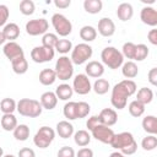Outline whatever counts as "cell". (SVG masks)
I'll return each mask as SVG.
<instances>
[{
    "mask_svg": "<svg viewBox=\"0 0 157 157\" xmlns=\"http://www.w3.org/2000/svg\"><path fill=\"white\" fill-rule=\"evenodd\" d=\"M98 124H101L98 115H92V117H90L88 120L86 121V126H87V129H88L90 131H91L96 125H98Z\"/></svg>",
    "mask_w": 157,
    "mask_h": 157,
    "instance_id": "bcb514c9",
    "label": "cell"
},
{
    "mask_svg": "<svg viewBox=\"0 0 157 157\" xmlns=\"http://www.w3.org/2000/svg\"><path fill=\"white\" fill-rule=\"evenodd\" d=\"M54 5L58 9H66L71 5V0H54Z\"/></svg>",
    "mask_w": 157,
    "mask_h": 157,
    "instance_id": "816d5d0a",
    "label": "cell"
},
{
    "mask_svg": "<svg viewBox=\"0 0 157 157\" xmlns=\"http://www.w3.org/2000/svg\"><path fill=\"white\" fill-rule=\"evenodd\" d=\"M4 156V150H2V147H0V157H2Z\"/></svg>",
    "mask_w": 157,
    "mask_h": 157,
    "instance_id": "11a10c76",
    "label": "cell"
},
{
    "mask_svg": "<svg viewBox=\"0 0 157 157\" xmlns=\"http://www.w3.org/2000/svg\"><path fill=\"white\" fill-rule=\"evenodd\" d=\"M153 99V92L151 88H147V87H142L137 91L136 93V101H139L140 103H142L144 105L151 103Z\"/></svg>",
    "mask_w": 157,
    "mask_h": 157,
    "instance_id": "f1b7e54d",
    "label": "cell"
},
{
    "mask_svg": "<svg viewBox=\"0 0 157 157\" xmlns=\"http://www.w3.org/2000/svg\"><path fill=\"white\" fill-rule=\"evenodd\" d=\"M128 109H129L130 115L135 117V118H139L145 113V105L142 103H140L139 101H136V99H134V101H131L129 103Z\"/></svg>",
    "mask_w": 157,
    "mask_h": 157,
    "instance_id": "836d02e7",
    "label": "cell"
},
{
    "mask_svg": "<svg viewBox=\"0 0 157 157\" xmlns=\"http://www.w3.org/2000/svg\"><path fill=\"white\" fill-rule=\"evenodd\" d=\"M56 81V74L53 69H43L39 72V82L43 86H50Z\"/></svg>",
    "mask_w": 157,
    "mask_h": 157,
    "instance_id": "603a6c76",
    "label": "cell"
},
{
    "mask_svg": "<svg viewBox=\"0 0 157 157\" xmlns=\"http://www.w3.org/2000/svg\"><path fill=\"white\" fill-rule=\"evenodd\" d=\"M96 37H97V29L93 26L86 25V26L81 27V29H80V38L85 43H88V42L94 40Z\"/></svg>",
    "mask_w": 157,
    "mask_h": 157,
    "instance_id": "4316f807",
    "label": "cell"
},
{
    "mask_svg": "<svg viewBox=\"0 0 157 157\" xmlns=\"http://www.w3.org/2000/svg\"><path fill=\"white\" fill-rule=\"evenodd\" d=\"M141 147L145 151H152L157 147V137L156 135H147L141 141Z\"/></svg>",
    "mask_w": 157,
    "mask_h": 157,
    "instance_id": "ab89813d",
    "label": "cell"
},
{
    "mask_svg": "<svg viewBox=\"0 0 157 157\" xmlns=\"http://www.w3.org/2000/svg\"><path fill=\"white\" fill-rule=\"evenodd\" d=\"M72 90H74V92H76L77 94H81V96L90 93L92 90V85H91L88 76L86 74L76 75L72 81Z\"/></svg>",
    "mask_w": 157,
    "mask_h": 157,
    "instance_id": "7c38bea8",
    "label": "cell"
},
{
    "mask_svg": "<svg viewBox=\"0 0 157 157\" xmlns=\"http://www.w3.org/2000/svg\"><path fill=\"white\" fill-rule=\"evenodd\" d=\"M2 52H4V55L10 60H15L17 58H22L25 56V52L22 49V47L20 44H17L16 42H7L4 44V48H2Z\"/></svg>",
    "mask_w": 157,
    "mask_h": 157,
    "instance_id": "4fadbf2b",
    "label": "cell"
},
{
    "mask_svg": "<svg viewBox=\"0 0 157 157\" xmlns=\"http://www.w3.org/2000/svg\"><path fill=\"white\" fill-rule=\"evenodd\" d=\"M121 74L126 80H131L135 78L139 74V67L134 61H126L121 65Z\"/></svg>",
    "mask_w": 157,
    "mask_h": 157,
    "instance_id": "7402d4cb",
    "label": "cell"
},
{
    "mask_svg": "<svg viewBox=\"0 0 157 157\" xmlns=\"http://www.w3.org/2000/svg\"><path fill=\"white\" fill-rule=\"evenodd\" d=\"M76 157H93V151L88 147H82L77 151V153H75Z\"/></svg>",
    "mask_w": 157,
    "mask_h": 157,
    "instance_id": "c3c4849f",
    "label": "cell"
},
{
    "mask_svg": "<svg viewBox=\"0 0 157 157\" xmlns=\"http://www.w3.org/2000/svg\"><path fill=\"white\" fill-rule=\"evenodd\" d=\"M5 39L9 40V42H15V39L18 38L20 36V27L13 23V22H10V23H6L4 26V29L1 31Z\"/></svg>",
    "mask_w": 157,
    "mask_h": 157,
    "instance_id": "44dd1931",
    "label": "cell"
},
{
    "mask_svg": "<svg viewBox=\"0 0 157 157\" xmlns=\"http://www.w3.org/2000/svg\"><path fill=\"white\" fill-rule=\"evenodd\" d=\"M63 113H64V117L67 120L77 119V117H76V102H67V103H65V105L63 108Z\"/></svg>",
    "mask_w": 157,
    "mask_h": 157,
    "instance_id": "8d00e7d4",
    "label": "cell"
},
{
    "mask_svg": "<svg viewBox=\"0 0 157 157\" xmlns=\"http://www.w3.org/2000/svg\"><path fill=\"white\" fill-rule=\"evenodd\" d=\"M6 42V39H5V37H4V34H2V32L0 31V44H4Z\"/></svg>",
    "mask_w": 157,
    "mask_h": 157,
    "instance_id": "db71d44e",
    "label": "cell"
},
{
    "mask_svg": "<svg viewBox=\"0 0 157 157\" xmlns=\"http://www.w3.org/2000/svg\"><path fill=\"white\" fill-rule=\"evenodd\" d=\"M132 15H134V9H132L131 4H129V2H121L117 9V16L123 22L131 20Z\"/></svg>",
    "mask_w": 157,
    "mask_h": 157,
    "instance_id": "d6986e66",
    "label": "cell"
},
{
    "mask_svg": "<svg viewBox=\"0 0 157 157\" xmlns=\"http://www.w3.org/2000/svg\"><path fill=\"white\" fill-rule=\"evenodd\" d=\"M0 124H1V128L5 131H13L15 128L18 125L17 124V118L13 114H4L1 117Z\"/></svg>",
    "mask_w": 157,
    "mask_h": 157,
    "instance_id": "484cf974",
    "label": "cell"
},
{
    "mask_svg": "<svg viewBox=\"0 0 157 157\" xmlns=\"http://www.w3.org/2000/svg\"><path fill=\"white\" fill-rule=\"evenodd\" d=\"M109 88H110L109 81H107L105 78H97V80L94 81L93 86H92V90H93L97 94H99V96L105 94Z\"/></svg>",
    "mask_w": 157,
    "mask_h": 157,
    "instance_id": "d6a6232c",
    "label": "cell"
},
{
    "mask_svg": "<svg viewBox=\"0 0 157 157\" xmlns=\"http://www.w3.org/2000/svg\"><path fill=\"white\" fill-rule=\"evenodd\" d=\"M56 132L61 139H69L74 135V125L69 120H61L56 124Z\"/></svg>",
    "mask_w": 157,
    "mask_h": 157,
    "instance_id": "ffe728a7",
    "label": "cell"
},
{
    "mask_svg": "<svg viewBox=\"0 0 157 157\" xmlns=\"http://www.w3.org/2000/svg\"><path fill=\"white\" fill-rule=\"evenodd\" d=\"M55 55V50L52 48H45L43 45L34 47L31 50V59L34 63L42 64V63H48L50 61Z\"/></svg>",
    "mask_w": 157,
    "mask_h": 157,
    "instance_id": "9c48e42d",
    "label": "cell"
},
{
    "mask_svg": "<svg viewBox=\"0 0 157 157\" xmlns=\"http://www.w3.org/2000/svg\"><path fill=\"white\" fill-rule=\"evenodd\" d=\"M147 38H148V42L153 45H157V29H151L148 33H147Z\"/></svg>",
    "mask_w": 157,
    "mask_h": 157,
    "instance_id": "f907efd6",
    "label": "cell"
},
{
    "mask_svg": "<svg viewBox=\"0 0 157 157\" xmlns=\"http://www.w3.org/2000/svg\"><path fill=\"white\" fill-rule=\"evenodd\" d=\"M54 93H55V96H56L58 99L67 101V99H70L72 97L74 90H72V87L69 83H61V85H59L56 87V90H55Z\"/></svg>",
    "mask_w": 157,
    "mask_h": 157,
    "instance_id": "cb8c5ba5",
    "label": "cell"
},
{
    "mask_svg": "<svg viewBox=\"0 0 157 157\" xmlns=\"http://www.w3.org/2000/svg\"><path fill=\"white\" fill-rule=\"evenodd\" d=\"M55 74L56 78L61 81H66L72 77L74 75V64L71 59L66 55L60 56L55 63Z\"/></svg>",
    "mask_w": 157,
    "mask_h": 157,
    "instance_id": "5b68a950",
    "label": "cell"
},
{
    "mask_svg": "<svg viewBox=\"0 0 157 157\" xmlns=\"http://www.w3.org/2000/svg\"><path fill=\"white\" fill-rule=\"evenodd\" d=\"M16 110L20 113V115L22 117H27V118H37L42 114V105L39 103V101L37 99H32V98H22L17 102L16 105Z\"/></svg>",
    "mask_w": 157,
    "mask_h": 157,
    "instance_id": "3957f363",
    "label": "cell"
},
{
    "mask_svg": "<svg viewBox=\"0 0 157 157\" xmlns=\"http://www.w3.org/2000/svg\"><path fill=\"white\" fill-rule=\"evenodd\" d=\"M58 40H59V38H58L56 34L47 32V33L43 34V37H42V45L45 47V48H52V49H54Z\"/></svg>",
    "mask_w": 157,
    "mask_h": 157,
    "instance_id": "f35d334b",
    "label": "cell"
},
{
    "mask_svg": "<svg viewBox=\"0 0 157 157\" xmlns=\"http://www.w3.org/2000/svg\"><path fill=\"white\" fill-rule=\"evenodd\" d=\"M12 132H13V137L17 141H26L29 137V128L26 124L17 125Z\"/></svg>",
    "mask_w": 157,
    "mask_h": 157,
    "instance_id": "1f68e13d",
    "label": "cell"
},
{
    "mask_svg": "<svg viewBox=\"0 0 157 157\" xmlns=\"http://www.w3.org/2000/svg\"><path fill=\"white\" fill-rule=\"evenodd\" d=\"M49 28V23L45 18H36V20H29L26 23V32L29 36H39V34H45Z\"/></svg>",
    "mask_w": 157,
    "mask_h": 157,
    "instance_id": "8fae6325",
    "label": "cell"
},
{
    "mask_svg": "<svg viewBox=\"0 0 157 157\" xmlns=\"http://www.w3.org/2000/svg\"><path fill=\"white\" fill-rule=\"evenodd\" d=\"M54 50H56L60 54H66V53H69V52L72 50V43H71V40L65 39V38L59 39L56 42V44H55Z\"/></svg>",
    "mask_w": 157,
    "mask_h": 157,
    "instance_id": "d590c367",
    "label": "cell"
},
{
    "mask_svg": "<svg viewBox=\"0 0 157 157\" xmlns=\"http://www.w3.org/2000/svg\"><path fill=\"white\" fill-rule=\"evenodd\" d=\"M114 131L112 128L109 126H105L103 124H98L96 125L92 130H91V135L92 137H94L96 140L103 142V144H107V145H110L113 137H114Z\"/></svg>",
    "mask_w": 157,
    "mask_h": 157,
    "instance_id": "30bf717a",
    "label": "cell"
},
{
    "mask_svg": "<svg viewBox=\"0 0 157 157\" xmlns=\"http://www.w3.org/2000/svg\"><path fill=\"white\" fill-rule=\"evenodd\" d=\"M140 18L145 25L151 26V27H156L157 26V11H156V9H153L152 6L142 7V10L140 12Z\"/></svg>",
    "mask_w": 157,
    "mask_h": 157,
    "instance_id": "5bb4252c",
    "label": "cell"
},
{
    "mask_svg": "<svg viewBox=\"0 0 157 157\" xmlns=\"http://www.w3.org/2000/svg\"><path fill=\"white\" fill-rule=\"evenodd\" d=\"M109 157H126V156H124V155H123V153H120L119 151H115V152H112Z\"/></svg>",
    "mask_w": 157,
    "mask_h": 157,
    "instance_id": "f5cc1de1",
    "label": "cell"
},
{
    "mask_svg": "<svg viewBox=\"0 0 157 157\" xmlns=\"http://www.w3.org/2000/svg\"><path fill=\"white\" fill-rule=\"evenodd\" d=\"M148 53H150V50H148V48H147L146 44H142V43L141 44H136L134 60L135 61H142V60H145L147 58Z\"/></svg>",
    "mask_w": 157,
    "mask_h": 157,
    "instance_id": "74e56055",
    "label": "cell"
},
{
    "mask_svg": "<svg viewBox=\"0 0 157 157\" xmlns=\"http://www.w3.org/2000/svg\"><path fill=\"white\" fill-rule=\"evenodd\" d=\"M52 25L60 37H66L72 32V23L61 13H54L52 16Z\"/></svg>",
    "mask_w": 157,
    "mask_h": 157,
    "instance_id": "ba28073f",
    "label": "cell"
},
{
    "mask_svg": "<svg viewBox=\"0 0 157 157\" xmlns=\"http://www.w3.org/2000/svg\"><path fill=\"white\" fill-rule=\"evenodd\" d=\"M142 129L148 135L157 134V118L155 115H147L142 119Z\"/></svg>",
    "mask_w": 157,
    "mask_h": 157,
    "instance_id": "d4e9b609",
    "label": "cell"
},
{
    "mask_svg": "<svg viewBox=\"0 0 157 157\" xmlns=\"http://www.w3.org/2000/svg\"><path fill=\"white\" fill-rule=\"evenodd\" d=\"M101 59L102 64L112 70L119 69L124 64V56L121 52H119L114 47H105L101 53Z\"/></svg>",
    "mask_w": 157,
    "mask_h": 157,
    "instance_id": "277c9868",
    "label": "cell"
},
{
    "mask_svg": "<svg viewBox=\"0 0 157 157\" xmlns=\"http://www.w3.org/2000/svg\"><path fill=\"white\" fill-rule=\"evenodd\" d=\"M135 47L136 44L131 43V42H126L123 44V48H121V54L124 58H128L130 59V61L134 60V55H135Z\"/></svg>",
    "mask_w": 157,
    "mask_h": 157,
    "instance_id": "7bdbcfd3",
    "label": "cell"
},
{
    "mask_svg": "<svg viewBox=\"0 0 157 157\" xmlns=\"http://www.w3.org/2000/svg\"><path fill=\"white\" fill-rule=\"evenodd\" d=\"M93 54V49L90 44L87 43H80L75 45L71 50V61L75 65H82L85 64L88 59H91Z\"/></svg>",
    "mask_w": 157,
    "mask_h": 157,
    "instance_id": "8992f818",
    "label": "cell"
},
{
    "mask_svg": "<svg viewBox=\"0 0 157 157\" xmlns=\"http://www.w3.org/2000/svg\"><path fill=\"white\" fill-rule=\"evenodd\" d=\"M147 78H148V82H150L152 86H156V85H157V67H152V69L148 71Z\"/></svg>",
    "mask_w": 157,
    "mask_h": 157,
    "instance_id": "7dc6e473",
    "label": "cell"
},
{
    "mask_svg": "<svg viewBox=\"0 0 157 157\" xmlns=\"http://www.w3.org/2000/svg\"><path fill=\"white\" fill-rule=\"evenodd\" d=\"M136 83L132 80H123L114 85L112 88L110 103L117 109H124L128 103V98L136 93Z\"/></svg>",
    "mask_w": 157,
    "mask_h": 157,
    "instance_id": "6da1fadb",
    "label": "cell"
},
{
    "mask_svg": "<svg viewBox=\"0 0 157 157\" xmlns=\"http://www.w3.org/2000/svg\"><path fill=\"white\" fill-rule=\"evenodd\" d=\"M110 146L115 150H118L124 156L134 155L137 150V142L135 141L131 132L123 131L119 134H114V137L110 142Z\"/></svg>",
    "mask_w": 157,
    "mask_h": 157,
    "instance_id": "7a4b0ae2",
    "label": "cell"
},
{
    "mask_svg": "<svg viewBox=\"0 0 157 157\" xmlns=\"http://www.w3.org/2000/svg\"><path fill=\"white\" fill-rule=\"evenodd\" d=\"M39 103L42 105L43 109H48V110H52L56 107L58 104V98L55 96L54 92L52 91H47L44 92L42 96H40V99H39Z\"/></svg>",
    "mask_w": 157,
    "mask_h": 157,
    "instance_id": "ac0fdd59",
    "label": "cell"
},
{
    "mask_svg": "<svg viewBox=\"0 0 157 157\" xmlns=\"http://www.w3.org/2000/svg\"><path fill=\"white\" fill-rule=\"evenodd\" d=\"M103 7V2L101 0H85L83 1V9L86 12L96 15L99 13Z\"/></svg>",
    "mask_w": 157,
    "mask_h": 157,
    "instance_id": "4dcf8cb0",
    "label": "cell"
},
{
    "mask_svg": "<svg viewBox=\"0 0 157 157\" xmlns=\"http://www.w3.org/2000/svg\"><path fill=\"white\" fill-rule=\"evenodd\" d=\"M9 16H10L9 7L4 4H0V27L6 25V22L9 20Z\"/></svg>",
    "mask_w": 157,
    "mask_h": 157,
    "instance_id": "ee69618b",
    "label": "cell"
},
{
    "mask_svg": "<svg viewBox=\"0 0 157 157\" xmlns=\"http://www.w3.org/2000/svg\"><path fill=\"white\" fill-rule=\"evenodd\" d=\"M34 10H36V5L32 0H22L20 2V11L22 15H25V16L33 15Z\"/></svg>",
    "mask_w": 157,
    "mask_h": 157,
    "instance_id": "60d3db41",
    "label": "cell"
},
{
    "mask_svg": "<svg viewBox=\"0 0 157 157\" xmlns=\"http://www.w3.org/2000/svg\"><path fill=\"white\" fill-rule=\"evenodd\" d=\"M98 33L103 37H112L115 33V23L109 17H103L98 21Z\"/></svg>",
    "mask_w": 157,
    "mask_h": 157,
    "instance_id": "9a60e30c",
    "label": "cell"
},
{
    "mask_svg": "<svg viewBox=\"0 0 157 157\" xmlns=\"http://www.w3.org/2000/svg\"><path fill=\"white\" fill-rule=\"evenodd\" d=\"M18 157H36V153L29 147H23L18 151Z\"/></svg>",
    "mask_w": 157,
    "mask_h": 157,
    "instance_id": "681fc988",
    "label": "cell"
},
{
    "mask_svg": "<svg viewBox=\"0 0 157 157\" xmlns=\"http://www.w3.org/2000/svg\"><path fill=\"white\" fill-rule=\"evenodd\" d=\"M58 157H75V151L70 146H63L58 151Z\"/></svg>",
    "mask_w": 157,
    "mask_h": 157,
    "instance_id": "f6af8a7d",
    "label": "cell"
},
{
    "mask_svg": "<svg viewBox=\"0 0 157 157\" xmlns=\"http://www.w3.org/2000/svg\"><path fill=\"white\" fill-rule=\"evenodd\" d=\"M55 139V131L49 126H42L33 137V144L39 148H47Z\"/></svg>",
    "mask_w": 157,
    "mask_h": 157,
    "instance_id": "52a82bcc",
    "label": "cell"
},
{
    "mask_svg": "<svg viewBox=\"0 0 157 157\" xmlns=\"http://www.w3.org/2000/svg\"><path fill=\"white\" fill-rule=\"evenodd\" d=\"M98 118H99V121L101 124L105 125V126H113L117 120H118V114L114 109L112 108H104L101 110V113L98 114Z\"/></svg>",
    "mask_w": 157,
    "mask_h": 157,
    "instance_id": "2e32d148",
    "label": "cell"
},
{
    "mask_svg": "<svg viewBox=\"0 0 157 157\" xmlns=\"http://www.w3.org/2000/svg\"><path fill=\"white\" fill-rule=\"evenodd\" d=\"M11 66H12L13 72L17 74V75H23L28 70V63H27V60H26L25 56L17 58V59L12 60L11 61Z\"/></svg>",
    "mask_w": 157,
    "mask_h": 157,
    "instance_id": "83f0119b",
    "label": "cell"
},
{
    "mask_svg": "<svg viewBox=\"0 0 157 157\" xmlns=\"http://www.w3.org/2000/svg\"><path fill=\"white\" fill-rule=\"evenodd\" d=\"M91 112V107L86 102H76V117L77 119L86 118Z\"/></svg>",
    "mask_w": 157,
    "mask_h": 157,
    "instance_id": "b9f144b4",
    "label": "cell"
},
{
    "mask_svg": "<svg viewBox=\"0 0 157 157\" xmlns=\"http://www.w3.org/2000/svg\"><path fill=\"white\" fill-rule=\"evenodd\" d=\"M2 157H15L13 155H5V156H2Z\"/></svg>",
    "mask_w": 157,
    "mask_h": 157,
    "instance_id": "9f6ffc18",
    "label": "cell"
},
{
    "mask_svg": "<svg viewBox=\"0 0 157 157\" xmlns=\"http://www.w3.org/2000/svg\"><path fill=\"white\" fill-rule=\"evenodd\" d=\"M16 101L12 98H4L0 102V110L4 114H13V112L16 110Z\"/></svg>",
    "mask_w": 157,
    "mask_h": 157,
    "instance_id": "e575fe53",
    "label": "cell"
},
{
    "mask_svg": "<svg viewBox=\"0 0 157 157\" xmlns=\"http://www.w3.org/2000/svg\"><path fill=\"white\" fill-rule=\"evenodd\" d=\"M74 141L77 146L85 147L91 142V135L88 134L87 130H78L74 132Z\"/></svg>",
    "mask_w": 157,
    "mask_h": 157,
    "instance_id": "f546056e",
    "label": "cell"
},
{
    "mask_svg": "<svg viewBox=\"0 0 157 157\" xmlns=\"http://www.w3.org/2000/svg\"><path fill=\"white\" fill-rule=\"evenodd\" d=\"M85 71H86V75L88 77L99 78L104 74V65L99 61L92 60V61H88V64H86Z\"/></svg>",
    "mask_w": 157,
    "mask_h": 157,
    "instance_id": "e0dca14e",
    "label": "cell"
}]
</instances>
